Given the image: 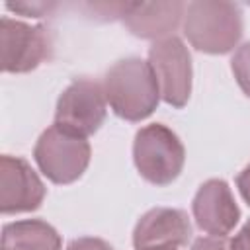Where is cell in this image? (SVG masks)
I'll return each instance as SVG.
<instances>
[{"label": "cell", "instance_id": "6da1fadb", "mask_svg": "<svg viewBox=\"0 0 250 250\" xmlns=\"http://www.w3.org/2000/svg\"><path fill=\"white\" fill-rule=\"evenodd\" d=\"M104 94L119 117L139 121L154 109L160 90L150 64L129 59L107 72Z\"/></svg>", "mask_w": 250, "mask_h": 250}, {"label": "cell", "instance_id": "7a4b0ae2", "mask_svg": "<svg viewBox=\"0 0 250 250\" xmlns=\"http://www.w3.org/2000/svg\"><path fill=\"white\" fill-rule=\"evenodd\" d=\"M135 162L139 172L152 184H170L182 170L184 148L164 125H148L137 133Z\"/></svg>", "mask_w": 250, "mask_h": 250}, {"label": "cell", "instance_id": "3957f363", "mask_svg": "<svg viewBox=\"0 0 250 250\" xmlns=\"http://www.w3.org/2000/svg\"><path fill=\"white\" fill-rule=\"evenodd\" d=\"M90 148L82 137L66 133L53 125L45 131L35 146V160L39 168L57 184L76 180L88 164Z\"/></svg>", "mask_w": 250, "mask_h": 250}, {"label": "cell", "instance_id": "277c9868", "mask_svg": "<svg viewBox=\"0 0 250 250\" xmlns=\"http://www.w3.org/2000/svg\"><path fill=\"white\" fill-rule=\"evenodd\" d=\"M104 92L94 80H76L59 100L57 107V127L72 133L76 137H86L94 133L104 121L105 104Z\"/></svg>", "mask_w": 250, "mask_h": 250}, {"label": "cell", "instance_id": "5b68a950", "mask_svg": "<svg viewBox=\"0 0 250 250\" xmlns=\"http://www.w3.org/2000/svg\"><path fill=\"white\" fill-rule=\"evenodd\" d=\"M150 68L156 76L160 96L180 107L189 96V55L178 39H166L152 47L150 51Z\"/></svg>", "mask_w": 250, "mask_h": 250}, {"label": "cell", "instance_id": "8992f818", "mask_svg": "<svg viewBox=\"0 0 250 250\" xmlns=\"http://www.w3.org/2000/svg\"><path fill=\"white\" fill-rule=\"evenodd\" d=\"M49 37L39 27H27L23 23L2 20V53L4 70L23 72L35 68L49 57Z\"/></svg>", "mask_w": 250, "mask_h": 250}, {"label": "cell", "instance_id": "52a82bcc", "mask_svg": "<svg viewBox=\"0 0 250 250\" xmlns=\"http://www.w3.org/2000/svg\"><path fill=\"white\" fill-rule=\"evenodd\" d=\"M45 188L33 170L21 158H2V193L0 203L4 213L31 211L39 207Z\"/></svg>", "mask_w": 250, "mask_h": 250}, {"label": "cell", "instance_id": "ba28073f", "mask_svg": "<svg viewBox=\"0 0 250 250\" xmlns=\"http://www.w3.org/2000/svg\"><path fill=\"white\" fill-rule=\"evenodd\" d=\"M193 215L197 225L215 236L227 234L238 221V207L234 205L225 182L211 180L195 195Z\"/></svg>", "mask_w": 250, "mask_h": 250}, {"label": "cell", "instance_id": "9c48e42d", "mask_svg": "<svg viewBox=\"0 0 250 250\" xmlns=\"http://www.w3.org/2000/svg\"><path fill=\"white\" fill-rule=\"evenodd\" d=\"M189 223L182 211L176 209H154L146 213L135 229L137 248H158V246H180L189 238Z\"/></svg>", "mask_w": 250, "mask_h": 250}, {"label": "cell", "instance_id": "30bf717a", "mask_svg": "<svg viewBox=\"0 0 250 250\" xmlns=\"http://www.w3.org/2000/svg\"><path fill=\"white\" fill-rule=\"evenodd\" d=\"M186 33L197 49L225 53L236 43L240 35V18L236 12L229 16H189Z\"/></svg>", "mask_w": 250, "mask_h": 250}, {"label": "cell", "instance_id": "8fae6325", "mask_svg": "<svg viewBox=\"0 0 250 250\" xmlns=\"http://www.w3.org/2000/svg\"><path fill=\"white\" fill-rule=\"evenodd\" d=\"M2 250H61V240L49 225L21 221L4 229Z\"/></svg>", "mask_w": 250, "mask_h": 250}, {"label": "cell", "instance_id": "7c38bea8", "mask_svg": "<svg viewBox=\"0 0 250 250\" xmlns=\"http://www.w3.org/2000/svg\"><path fill=\"white\" fill-rule=\"evenodd\" d=\"M232 70H234V76H236L238 84L246 92V96H250V43L244 45L234 55V59H232Z\"/></svg>", "mask_w": 250, "mask_h": 250}, {"label": "cell", "instance_id": "4fadbf2b", "mask_svg": "<svg viewBox=\"0 0 250 250\" xmlns=\"http://www.w3.org/2000/svg\"><path fill=\"white\" fill-rule=\"evenodd\" d=\"M68 250H111V246H107L105 242L102 240H94V238H80V240H74Z\"/></svg>", "mask_w": 250, "mask_h": 250}, {"label": "cell", "instance_id": "5bb4252c", "mask_svg": "<svg viewBox=\"0 0 250 250\" xmlns=\"http://www.w3.org/2000/svg\"><path fill=\"white\" fill-rule=\"evenodd\" d=\"M230 250H250V223L238 232V236L232 240Z\"/></svg>", "mask_w": 250, "mask_h": 250}, {"label": "cell", "instance_id": "9a60e30c", "mask_svg": "<svg viewBox=\"0 0 250 250\" xmlns=\"http://www.w3.org/2000/svg\"><path fill=\"white\" fill-rule=\"evenodd\" d=\"M193 250H227L225 242L219 238H199L193 244Z\"/></svg>", "mask_w": 250, "mask_h": 250}, {"label": "cell", "instance_id": "2e32d148", "mask_svg": "<svg viewBox=\"0 0 250 250\" xmlns=\"http://www.w3.org/2000/svg\"><path fill=\"white\" fill-rule=\"evenodd\" d=\"M238 188H240V193L244 195V199L250 203V166L238 176Z\"/></svg>", "mask_w": 250, "mask_h": 250}, {"label": "cell", "instance_id": "e0dca14e", "mask_svg": "<svg viewBox=\"0 0 250 250\" xmlns=\"http://www.w3.org/2000/svg\"><path fill=\"white\" fill-rule=\"evenodd\" d=\"M137 250H178L174 246H158V248H137Z\"/></svg>", "mask_w": 250, "mask_h": 250}]
</instances>
